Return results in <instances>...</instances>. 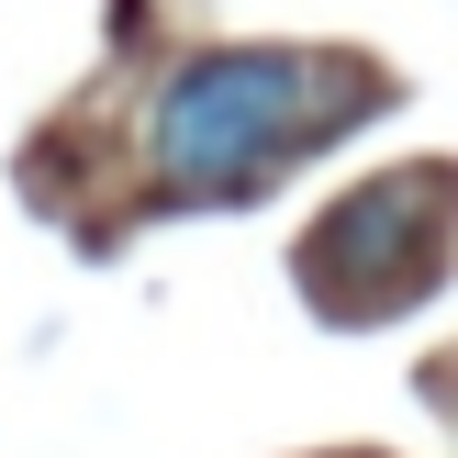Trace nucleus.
Returning a JSON list of instances; mask_svg holds the SVG:
<instances>
[{
    "mask_svg": "<svg viewBox=\"0 0 458 458\" xmlns=\"http://www.w3.org/2000/svg\"><path fill=\"white\" fill-rule=\"evenodd\" d=\"M325 67L280 56V45H224V56H191L146 112V157L168 191H258L280 157L325 146Z\"/></svg>",
    "mask_w": 458,
    "mask_h": 458,
    "instance_id": "obj_1",
    "label": "nucleus"
},
{
    "mask_svg": "<svg viewBox=\"0 0 458 458\" xmlns=\"http://www.w3.org/2000/svg\"><path fill=\"white\" fill-rule=\"evenodd\" d=\"M437 201H458L447 168H414V179H369V191H347L325 224H313L302 246V280L335 291V313H380L403 280H425L447 246V213Z\"/></svg>",
    "mask_w": 458,
    "mask_h": 458,
    "instance_id": "obj_2",
    "label": "nucleus"
}]
</instances>
